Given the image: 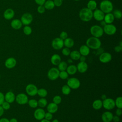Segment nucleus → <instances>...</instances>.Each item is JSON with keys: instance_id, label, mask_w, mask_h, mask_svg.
Instances as JSON below:
<instances>
[{"instance_id": "obj_12", "label": "nucleus", "mask_w": 122, "mask_h": 122, "mask_svg": "<svg viewBox=\"0 0 122 122\" xmlns=\"http://www.w3.org/2000/svg\"><path fill=\"white\" fill-rule=\"evenodd\" d=\"M15 100L16 102L20 105L25 104L28 102V96L26 94L23 93L18 94L15 97Z\"/></svg>"}, {"instance_id": "obj_29", "label": "nucleus", "mask_w": 122, "mask_h": 122, "mask_svg": "<svg viewBox=\"0 0 122 122\" xmlns=\"http://www.w3.org/2000/svg\"><path fill=\"white\" fill-rule=\"evenodd\" d=\"M43 6L45 9H47L48 10H52L55 7L53 1L52 0H46L44 4H43Z\"/></svg>"}, {"instance_id": "obj_10", "label": "nucleus", "mask_w": 122, "mask_h": 122, "mask_svg": "<svg viewBox=\"0 0 122 122\" xmlns=\"http://www.w3.org/2000/svg\"><path fill=\"white\" fill-rule=\"evenodd\" d=\"M51 46L55 50H61L64 46L63 40L61 39L60 38H55L51 42Z\"/></svg>"}, {"instance_id": "obj_16", "label": "nucleus", "mask_w": 122, "mask_h": 122, "mask_svg": "<svg viewBox=\"0 0 122 122\" xmlns=\"http://www.w3.org/2000/svg\"><path fill=\"white\" fill-rule=\"evenodd\" d=\"M113 116V115L111 112L107 111L102 114L101 118L103 122H111L112 121Z\"/></svg>"}, {"instance_id": "obj_11", "label": "nucleus", "mask_w": 122, "mask_h": 122, "mask_svg": "<svg viewBox=\"0 0 122 122\" xmlns=\"http://www.w3.org/2000/svg\"><path fill=\"white\" fill-rule=\"evenodd\" d=\"M38 90L36 86L33 84H29L26 87L27 93L31 96H34L37 94Z\"/></svg>"}, {"instance_id": "obj_3", "label": "nucleus", "mask_w": 122, "mask_h": 122, "mask_svg": "<svg viewBox=\"0 0 122 122\" xmlns=\"http://www.w3.org/2000/svg\"><path fill=\"white\" fill-rule=\"evenodd\" d=\"M100 8L103 13L106 14L112 11L113 6L112 2L109 0H103L101 2Z\"/></svg>"}, {"instance_id": "obj_43", "label": "nucleus", "mask_w": 122, "mask_h": 122, "mask_svg": "<svg viewBox=\"0 0 122 122\" xmlns=\"http://www.w3.org/2000/svg\"><path fill=\"white\" fill-rule=\"evenodd\" d=\"M45 9L43 5H39L37 8V11L40 14H42L45 11Z\"/></svg>"}, {"instance_id": "obj_56", "label": "nucleus", "mask_w": 122, "mask_h": 122, "mask_svg": "<svg viewBox=\"0 0 122 122\" xmlns=\"http://www.w3.org/2000/svg\"><path fill=\"white\" fill-rule=\"evenodd\" d=\"M101 21V23H100V24H101V27H104V26H105L107 24H106V23L104 21V20H101V21Z\"/></svg>"}, {"instance_id": "obj_61", "label": "nucleus", "mask_w": 122, "mask_h": 122, "mask_svg": "<svg viewBox=\"0 0 122 122\" xmlns=\"http://www.w3.org/2000/svg\"><path fill=\"white\" fill-rule=\"evenodd\" d=\"M52 122H59V121H58L57 119H54V120L52 121Z\"/></svg>"}, {"instance_id": "obj_26", "label": "nucleus", "mask_w": 122, "mask_h": 122, "mask_svg": "<svg viewBox=\"0 0 122 122\" xmlns=\"http://www.w3.org/2000/svg\"><path fill=\"white\" fill-rule=\"evenodd\" d=\"M64 45L68 48H71L74 44V42L73 39L71 38H67L63 41Z\"/></svg>"}, {"instance_id": "obj_21", "label": "nucleus", "mask_w": 122, "mask_h": 122, "mask_svg": "<svg viewBox=\"0 0 122 122\" xmlns=\"http://www.w3.org/2000/svg\"><path fill=\"white\" fill-rule=\"evenodd\" d=\"M58 105L54 103V102L50 103L49 104L47 105V110L48 111V112L51 113H54L58 111Z\"/></svg>"}, {"instance_id": "obj_7", "label": "nucleus", "mask_w": 122, "mask_h": 122, "mask_svg": "<svg viewBox=\"0 0 122 122\" xmlns=\"http://www.w3.org/2000/svg\"><path fill=\"white\" fill-rule=\"evenodd\" d=\"M102 106L107 110L113 109L115 106L114 100L112 98H106L102 101Z\"/></svg>"}, {"instance_id": "obj_19", "label": "nucleus", "mask_w": 122, "mask_h": 122, "mask_svg": "<svg viewBox=\"0 0 122 122\" xmlns=\"http://www.w3.org/2000/svg\"><path fill=\"white\" fill-rule=\"evenodd\" d=\"M77 67V71L80 73H84L88 70V65L87 63L84 62L80 61L78 64Z\"/></svg>"}, {"instance_id": "obj_9", "label": "nucleus", "mask_w": 122, "mask_h": 122, "mask_svg": "<svg viewBox=\"0 0 122 122\" xmlns=\"http://www.w3.org/2000/svg\"><path fill=\"white\" fill-rule=\"evenodd\" d=\"M20 20L23 25H29L32 22L33 17L30 13H25L21 16Z\"/></svg>"}, {"instance_id": "obj_63", "label": "nucleus", "mask_w": 122, "mask_h": 122, "mask_svg": "<svg viewBox=\"0 0 122 122\" xmlns=\"http://www.w3.org/2000/svg\"><path fill=\"white\" fill-rule=\"evenodd\" d=\"M75 0V1H78V0Z\"/></svg>"}, {"instance_id": "obj_39", "label": "nucleus", "mask_w": 122, "mask_h": 122, "mask_svg": "<svg viewBox=\"0 0 122 122\" xmlns=\"http://www.w3.org/2000/svg\"><path fill=\"white\" fill-rule=\"evenodd\" d=\"M112 14L114 16V18H116L117 19H120L122 17V11L119 10H114Z\"/></svg>"}, {"instance_id": "obj_1", "label": "nucleus", "mask_w": 122, "mask_h": 122, "mask_svg": "<svg viewBox=\"0 0 122 122\" xmlns=\"http://www.w3.org/2000/svg\"><path fill=\"white\" fill-rule=\"evenodd\" d=\"M79 16L80 19L83 21H89L93 17V12L87 8H84L80 11Z\"/></svg>"}, {"instance_id": "obj_31", "label": "nucleus", "mask_w": 122, "mask_h": 122, "mask_svg": "<svg viewBox=\"0 0 122 122\" xmlns=\"http://www.w3.org/2000/svg\"><path fill=\"white\" fill-rule=\"evenodd\" d=\"M87 8L91 10H94L97 8V4L95 0H90L87 3Z\"/></svg>"}, {"instance_id": "obj_36", "label": "nucleus", "mask_w": 122, "mask_h": 122, "mask_svg": "<svg viewBox=\"0 0 122 122\" xmlns=\"http://www.w3.org/2000/svg\"><path fill=\"white\" fill-rule=\"evenodd\" d=\"M115 105L117 108H122V98L121 96L116 98L115 101H114Z\"/></svg>"}, {"instance_id": "obj_13", "label": "nucleus", "mask_w": 122, "mask_h": 122, "mask_svg": "<svg viewBox=\"0 0 122 122\" xmlns=\"http://www.w3.org/2000/svg\"><path fill=\"white\" fill-rule=\"evenodd\" d=\"M112 59V56L111 53L107 52H102L99 56L100 61L103 63H106L110 62Z\"/></svg>"}, {"instance_id": "obj_47", "label": "nucleus", "mask_w": 122, "mask_h": 122, "mask_svg": "<svg viewBox=\"0 0 122 122\" xmlns=\"http://www.w3.org/2000/svg\"><path fill=\"white\" fill-rule=\"evenodd\" d=\"M53 2L55 6L60 7L62 3V0H54Z\"/></svg>"}, {"instance_id": "obj_5", "label": "nucleus", "mask_w": 122, "mask_h": 122, "mask_svg": "<svg viewBox=\"0 0 122 122\" xmlns=\"http://www.w3.org/2000/svg\"><path fill=\"white\" fill-rule=\"evenodd\" d=\"M60 71L57 68L53 67L50 69L48 71L47 76L48 78L51 80L54 81L58 79L59 76Z\"/></svg>"}, {"instance_id": "obj_23", "label": "nucleus", "mask_w": 122, "mask_h": 122, "mask_svg": "<svg viewBox=\"0 0 122 122\" xmlns=\"http://www.w3.org/2000/svg\"><path fill=\"white\" fill-rule=\"evenodd\" d=\"M5 100L9 103H12L15 100V96L12 92H7L4 96Z\"/></svg>"}, {"instance_id": "obj_41", "label": "nucleus", "mask_w": 122, "mask_h": 122, "mask_svg": "<svg viewBox=\"0 0 122 122\" xmlns=\"http://www.w3.org/2000/svg\"><path fill=\"white\" fill-rule=\"evenodd\" d=\"M52 101H53V102L58 105L61 102V98L59 95H56L53 97Z\"/></svg>"}, {"instance_id": "obj_42", "label": "nucleus", "mask_w": 122, "mask_h": 122, "mask_svg": "<svg viewBox=\"0 0 122 122\" xmlns=\"http://www.w3.org/2000/svg\"><path fill=\"white\" fill-rule=\"evenodd\" d=\"M61 52H62V53L63 55L66 56H68L70 55V54L71 53V51H70L69 48L66 47V48H64L62 50Z\"/></svg>"}, {"instance_id": "obj_55", "label": "nucleus", "mask_w": 122, "mask_h": 122, "mask_svg": "<svg viewBox=\"0 0 122 122\" xmlns=\"http://www.w3.org/2000/svg\"><path fill=\"white\" fill-rule=\"evenodd\" d=\"M4 113V109L0 105V117L3 115Z\"/></svg>"}, {"instance_id": "obj_6", "label": "nucleus", "mask_w": 122, "mask_h": 122, "mask_svg": "<svg viewBox=\"0 0 122 122\" xmlns=\"http://www.w3.org/2000/svg\"><path fill=\"white\" fill-rule=\"evenodd\" d=\"M67 85H68L71 89H77L80 86L81 83L79 80L76 78H71L67 81Z\"/></svg>"}, {"instance_id": "obj_34", "label": "nucleus", "mask_w": 122, "mask_h": 122, "mask_svg": "<svg viewBox=\"0 0 122 122\" xmlns=\"http://www.w3.org/2000/svg\"><path fill=\"white\" fill-rule=\"evenodd\" d=\"M37 94L41 98H44L47 95L48 92L46 89L44 88H41L38 90Z\"/></svg>"}, {"instance_id": "obj_35", "label": "nucleus", "mask_w": 122, "mask_h": 122, "mask_svg": "<svg viewBox=\"0 0 122 122\" xmlns=\"http://www.w3.org/2000/svg\"><path fill=\"white\" fill-rule=\"evenodd\" d=\"M38 104L41 108L45 107L47 105V101L44 98H41L38 100Z\"/></svg>"}, {"instance_id": "obj_46", "label": "nucleus", "mask_w": 122, "mask_h": 122, "mask_svg": "<svg viewBox=\"0 0 122 122\" xmlns=\"http://www.w3.org/2000/svg\"><path fill=\"white\" fill-rule=\"evenodd\" d=\"M44 118L47 120H51L52 119V113L49 112H45L44 115Z\"/></svg>"}, {"instance_id": "obj_27", "label": "nucleus", "mask_w": 122, "mask_h": 122, "mask_svg": "<svg viewBox=\"0 0 122 122\" xmlns=\"http://www.w3.org/2000/svg\"><path fill=\"white\" fill-rule=\"evenodd\" d=\"M92 105L94 109L96 110H100L102 107V101L99 99L96 100L94 101Z\"/></svg>"}, {"instance_id": "obj_45", "label": "nucleus", "mask_w": 122, "mask_h": 122, "mask_svg": "<svg viewBox=\"0 0 122 122\" xmlns=\"http://www.w3.org/2000/svg\"><path fill=\"white\" fill-rule=\"evenodd\" d=\"M61 39H62V40H65L66 38H68V33L65 32V31H62L60 34V37Z\"/></svg>"}, {"instance_id": "obj_60", "label": "nucleus", "mask_w": 122, "mask_h": 122, "mask_svg": "<svg viewBox=\"0 0 122 122\" xmlns=\"http://www.w3.org/2000/svg\"><path fill=\"white\" fill-rule=\"evenodd\" d=\"M68 62L69 63H71V62H72V60L71 59H69V60H68Z\"/></svg>"}, {"instance_id": "obj_58", "label": "nucleus", "mask_w": 122, "mask_h": 122, "mask_svg": "<svg viewBox=\"0 0 122 122\" xmlns=\"http://www.w3.org/2000/svg\"><path fill=\"white\" fill-rule=\"evenodd\" d=\"M41 122H51L49 120H47L45 119H43L42 120H41Z\"/></svg>"}, {"instance_id": "obj_64", "label": "nucleus", "mask_w": 122, "mask_h": 122, "mask_svg": "<svg viewBox=\"0 0 122 122\" xmlns=\"http://www.w3.org/2000/svg\"></svg>"}, {"instance_id": "obj_62", "label": "nucleus", "mask_w": 122, "mask_h": 122, "mask_svg": "<svg viewBox=\"0 0 122 122\" xmlns=\"http://www.w3.org/2000/svg\"><path fill=\"white\" fill-rule=\"evenodd\" d=\"M119 45L122 47V41H121V42H120V45Z\"/></svg>"}, {"instance_id": "obj_40", "label": "nucleus", "mask_w": 122, "mask_h": 122, "mask_svg": "<svg viewBox=\"0 0 122 122\" xmlns=\"http://www.w3.org/2000/svg\"><path fill=\"white\" fill-rule=\"evenodd\" d=\"M68 73L65 71H60L59 73V77H60L62 80H66L68 77Z\"/></svg>"}, {"instance_id": "obj_52", "label": "nucleus", "mask_w": 122, "mask_h": 122, "mask_svg": "<svg viewBox=\"0 0 122 122\" xmlns=\"http://www.w3.org/2000/svg\"><path fill=\"white\" fill-rule=\"evenodd\" d=\"M112 121H113L114 122H119L120 121L119 117L118 116H117V115L113 116Z\"/></svg>"}, {"instance_id": "obj_48", "label": "nucleus", "mask_w": 122, "mask_h": 122, "mask_svg": "<svg viewBox=\"0 0 122 122\" xmlns=\"http://www.w3.org/2000/svg\"><path fill=\"white\" fill-rule=\"evenodd\" d=\"M36 3L39 5H43L46 0H34Z\"/></svg>"}, {"instance_id": "obj_17", "label": "nucleus", "mask_w": 122, "mask_h": 122, "mask_svg": "<svg viewBox=\"0 0 122 122\" xmlns=\"http://www.w3.org/2000/svg\"><path fill=\"white\" fill-rule=\"evenodd\" d=\"M15 15V12L13 10L10 8L6 9L3 13V17L5 19L10 20L12 19Z\"/></svg>"}, {"instance_id": "obj_50", "label": "nucleus", "mask_w": 122, "mask_h": 122, "mask_svg": "<svg viewBox=\"0 0 122 122\" xmlns=\"http://www.w3.org/2000/svg\"><path fill=\"white\" fill-rule=\"evenodd\" d=\"M122 47L120 45L116 46L114 47V51L116 52H120L122 51Z\"/></svg>"}, {"instance_id": "obj_18", "label": "nucleus", "mask_w": 122, "mask_h": 122, "mask_svg": "<svg viewBox=\"0 0 122 122\" xmlns=\"http://www.w3.org/2000/svg\"><path fill=\"white\" fill-rule=\"evenodd\" d=\"M16 63L17 61L15 58L13 57H10L6 60L5 62V65L7 68L11 69L16 66Z\"/></svg>"}, {"instance_id": "obj_8", "label": "nucleus", "mask_w": 122, "mask_h": 122, "mask_svg": "<svg viewBox=\"0 0 122 122\" xmlns=\"http://www.w3.org/2000/svg\"><path fill=\"white\" fill-rule=\"evenodd\" d=\"M103 32L108 35H112L116 32V27L112 24H107L103 28Z\"/></svg>"}, {"instance_id": "obj_20", "label": "nucleus", "mask_w": 122, "mask_h": 122, "mask_svg": "<svg viewBox=\"0 0 122 122\" xmlns=\"http://www.w3.org/2000/svg\"><path fill=\"white\" fill-rule=\"evenodd\" d=\"M10 25L13 29L15 30H19L21 28L22 24L20 20L16 19L13 20L11 21Z\"/></svg>"}, {"instance_id": "obj_25", "label": "nucleus", "mask_w": 122, "mask_h": 122, "mask_svg": "<svg viewBox=\"0 0 122 122\" xmlns=\"http://www.w3.org/2000/svg\"><path fill=\"white\" fill-rule=\"evenodd\" d=\"M103 20L106 24H112L114 20V17L113 14L111 12L106 13L104 15Z\"/></svg>"}, {"instance_id": "obj_54", "label": "nucleus", "mask_w": 122, "mask_h": 122, "mask_svg": "<svg viewBox=\"0 0 122 122\" xmlns=\"http://www.w3.org/2000/svg\"><path fill=\"white\" fill-rule=\"evenodd\" d=\"M0 122H10V121L5 118H2L0 119Z\"/></svg>"}, {"instance_id": "obj_38", "label": "nucleus", "mask_w": 122, "mask_h": 122, "mask_svg": "<svg viewBox=\"0 0 122 122\" xmlns=\"http://www.w3.org/2000/svg\"><path fill=\"white\" fill-rule=\"evenodd\" d=\"M23 33L26 35H30L32 32V29L29 25H25L23 29Z\"/></svg>"}, {"instance_id": "obj_51", "label": "nucleus", "mask_w": 122, "mask_h": 122, "mask_svg": "<svg viewBox=\"0 0 122 122\" xmlns=\"http://www.w3.org/2000/svg\"><path fill=\"white\" fill-rule=\"evenodd\" d=\"M115 113H116V115L118 116H120L122 115V110L121 109H120V108H118L116 109V112H115Z\"/></svg>"}, {"instance_id": "obj_44", "label": "nucleus", "mask_w": 122, "mask_h": 122, "mask_svg": "<svg viewBox=\"0 0 122 122\" xmlns=\"http://www.w3.org/2000/svg\"><path fill=\"white\" fill-rule=\"evenodd\" d=\"M2 105V107L3 108V109L4 110H9L10 108V103L8 102H4L2 104H1Z\"/></svg>"}, {"instance_id": "obj_28", "label": "nucleus", "mask_w": 122, "mask_h": 122, "mask_svg": "<svg viewBox=\"0 0 122 122\" xmlns=\"http://www.w3.org/2000/svg\"><path fill=\"white\" fill-rule=\"evenodd\" d=\"M66 71L70 75H74L77 71V67L75 65H70L67 67Z\"/></svg>"}, {"instance_id": "obj_57", "label": "nucleus", "mask_w": 122, "mask_h": 122, "mask_svg": "<svg viewBox=\"0 0 122 122\" xmlns=\"http://www.w3.org/2000/svg\"><path fill=\"white\" fill-rule=\"evenodd\" d=\"M9 121L10 122H18V121L16 118H12Z\"/></svg>"}, {"instance_id": "obj_4", "label": "nucleus", "mask_w": 122, "mask_h": 122, "mask_svg": "<svg viewBox=\"0 0 122 122\" xmlns=\"http://www.w3.org/2000/svg\"><path fill=\"white\" fill-rule=\"evenodd\" d=\"M90 32L93 37L98 38L102 37L104 33L102 27L97 25H93L91 27Z\"/></svg>"}, {"instance_id": "obj_53", "label": "nucleus", "mask_w": 122, "mask_h": 122, "mask_svg": "<svg viewBox=\"0 0 122 122\" xmlns=\"http://www.w3.org/2000/svg\"><path fill=\"white\" fill-rule=\"evenodd\" d=\"M79 60H80V61L81 62H84L85 61V60H86V58H85V56H82V55H81Z\"/></svg>"}, {"instance_id": "obj_59", "label": "nucleus", "mask_w": 122, "mask_h": 122, "mask_svg": "<svg viewBox=\"0 0 122 122\" xmlns=\"http://www.w3.org/2000/svg\"><path fill=\"white\" fill-rule=\"evenodd\" d=\"M101 98H102V99L103 100H105V99L107 98H106V95H105V94L102 95Z\"/></svg>"}, {"instance_id": "obj_33", "label": "nucleus", "mask_w": 122, "mask_h": 122, "mask_svg": "<svg viewBox=\"0 0 122 122\" xmlns=\"http://www.w3.org/2000/svg\"><path fill=\"white\" fill-rule=\"evenodd\" d=\"M71 89L70 87L67 85H64L62 86L61 88V92L63 93V94L67 95H69L71 92Z\"/></svg>"}, {"instance_id": "obj_24", "label": "nucleus", "mask_w": 122, "mask_h": 122, "mask_svg": "<svg viewBox=\"0 0 122 122\" xmlns=\"http://www.w3.org/2000/svg\"><path fill=\"white\" fill-rule=\"evenodd\" d=\"M51 61L54 65H58L61 61V56L58 54H54L52 55L51 58Z\"/></svg>"}, {"instance_id": "obj_2", "label": "nucleus", "mask_w": 122, "mask_h": 122, "mask_svg": "<svg viewBox=\"0 0 122 122\" xmlns=\"http://www.w3.org/2000/svg\"><path fill=\"white\" fill-rule=\"evenodd\" d=\"M86 45L89 48L93 50H98L101 47V41L99 38L92 36L89 38L87 40Z\"/></svg>"}, {"instance_id": "obj_37", "label": "nucleus", "mask_w": 122, "mask_h": 122, "mask_svg": "<svg viewBox=\"0 0 122 122\" xmlns=\"http://www.w3.org/2000/svg\"><path fill=\"white\" fill-rule=\"evenodd\" d=\"M28 103L29 106L32 108H35L38 106V101L35 99H30L28 100Z\"/></svg>"}, {"instance_id": "obj_30", "label": "nucleus", "mask_w": 122, "mask_h": 122, "mask_svg": "<svg viewBox=\"0 0 122 122\" xmlns=\"http://www.w3.org/2000/svg\"><path fill=\"white\" fill-rule=\"evenodd\" d=\"M70 56L71 57V59L72 60H79L81 55L79 51H73L71 52L70 54Z\"/></svg>"}, {"instance_id": "obj_14", "label": "nucleus", "mask_w": 122, "mask_h": 122, "mask_svg": "<svg viewBox=\"0 0 122 122\" xmlns=\"http://www.w3.org/2000/svg\"><path fill=\"white\" fill-rule=\"evenodd\" d=\"M104 15V13H103L100 9H95L93 12V17L97 21H100L103 20Z\"/></svg>"}, {"instance_id": "obj_22", "label": "nucleus", "mask_w": 122, "mask_h": 122, "mask_svg": "<svg viewBox=\"0 0 122 122\" xmlns=\"http://www.w3.org/2000/svg\"><path fill=\"white\" fill-rule=\"evenodd\" d=\"M79 51L81 55L86 56L90 53V50L86 45H82L80 47Z\"/></svg>"}, {"instance_id": "obj_15", "label": "nucleus", "mask_w": 122, "mask_h": 122, "mask_svg": "<svg viewBox=\"0 0 122 122\" xmlns=\"http://www.w3.org/2000/svg\"><path fill=\"white\" fill-rule=\"evenodd\" d=\"M45 112L42 108H38L35 110L34 112V117L37 120H41L44 118Z\"/></svg>"}, {"instance_id": "obj_32", "label": "nucleus", "mask_w": 122, "mask_h": 122, "mask_svg": "<svg viewBox=\"0 0 122 122\" xmlns=\"http://www.w3.org/2000/svg\"><path fill=\"white\" fill-rule=\"evenodd\" d=\"M58 70L60 71H64L66 70L68 67V65L66 62L64 61H61L59 64L58 65Z\"/></svg>"}, {"instance_id": "obj_49", "label": "nucleus", "mask_w": 122, "mask_h": 122, "mask_svg": "<svg viewBox=\"0 0 122 122\" xmlns=\"http://www.w3.org/2000/svg\"><path fill=\"white\" fill-rule=\"evenodd\" d=\"M5 100V98H4V94L0 92V105L2 104V103L4 102Z\"/></svg>"}]
</instances>
